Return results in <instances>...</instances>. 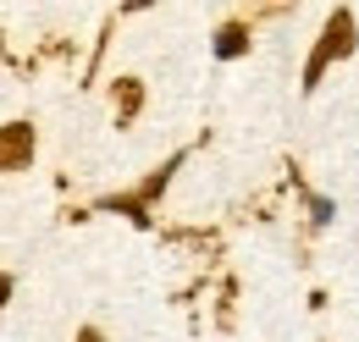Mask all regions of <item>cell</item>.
<instances>
[{"label":"cell","instance_id":"1","mask_svg":"<svg viewBox=\"0 0 359 342\" xmlns=\"http://www.w3.org/2000/svg\"><path fill=\"white\" fill-rule=\"evenodd\" d=\"M348 50H354V11H332L326 17V34H320V44H315V55H310V67H304V88H315L320 72L332 61H343Z\"/></svg>","mask_w":359,"mask_h":342},{"label":"cell","instance_id":"2","mask_svg":"<svg viewBox=\"0 0 359 342\" xmlns=\"http://www.w3.org/2000/svg\"><path fill=\"white\" fill-rule=\"evenodd\" d=\"M34 160V128L28 122H6L0 128V171H22Z\"/></svg>","mask_w":359,"mask_h":342},{"label":"cell","instance_id":"3","mask_svg":"<svg viewBox=\"0 0 359 342\" xmlns=\"http://www.w3.org/2000/svg\"><path fill=\"white\" fill-rule=\"evenodd\" d=\"M249 44H255V39H249L243 22H222V34H216V55H222V61H238Z\"/></svg>","mask_w":359,"mask_h":342},{"label":"cell","instance_id":"4","mask_svg":"<svg viewBox=\"0 0 359 342\" xmlns=\"http://www.w3.org/2000/svg\"><path fill=\"white\" fill-rule=\"evenodd\" d=\"M116 94H122V111H116V122L128 128L138 116V105H144V88H138V78H116Z\"/></svg>","mask_w":359,"mask_h":342},{"label":"cell","instance_id":"5","mask_svg":"<svg viewBox=\"0 0 359 342\" xmlns=\"http://www.w3.org/2000/svg\"><path fill=\"white\" fill-rule=\"evenodd\" d=\"M78 342H105V337H100L94 326H83V331H78Z\"/></svg>","mask_w":359,"mask_h":342},{"label":"cell","instance_id":"6","mask_svg":"<svg viewBox=\"0 0 359 342\" xmlns=\"http://www.w3.org/2000/svg\"><path fill=\"white\" fill-rule=\"evenodd\" d=\"M11 299V276H0V303Z\"/></svg>","mask_w":359,"mask_h":342}]
</instances>
